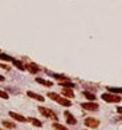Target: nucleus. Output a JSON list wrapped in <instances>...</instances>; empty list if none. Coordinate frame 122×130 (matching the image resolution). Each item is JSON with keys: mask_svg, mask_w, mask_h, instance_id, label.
Instances as JSON below:
<instances>
[{"mask_svg": "<svg viewBox=\"0 0 122 130\" xmlns=\"http://www.w3.org/2000/svg\"><path fill=\"white\" fill-rule=\"evenodd\" d=\"M81 108L82 109H85V110H88V111H96V110H98V104L97 102H84V104H81Z\"/></svg>", "mask_w": 122, "mask_h": 130, "instance_id": "obj_4", "label": "nucleus"}, {"mask_svg": "<svg viewBox=\"0 0 122 130\" xmlns=\"http://www.w3.org/2000/svg\"><path fill=\"white\" fill-rule=\"evenodd\" d=\"M63 85H64V88H74V84L69 82V81H64Z\"/></svg>", "mask_w": 122, "mask_h": 130, "instance_id": "obj_19", "label": "nucleus"}, {"mask_svg": "<svg viewBox=\"0 0 122 130\" xmlns=\"http://www.w3.org/2000/svg\"><path fill=\"white\" fill-rule=\"evenodd\" d=\"M0 97H2V98H4V100H8V93L7 92H3V90H0Z\"/></svg>", "mask_w": 122, "mask_h": 130, "instance_id": "obj_20", "label": "nucleus"}, {"mask_svg": "<svg viewBox=\"0 0 122 130\" xmlns=\"http://www.w3.org/2000/svg\"><path fill=\"white\" fill-rule=\"evenodd\" d=\"M28 71L31 73H36V72H39V68H37L35 64H31V65H28Z\"/></svg>", "mask_w": 122, "mask_h": 130, "instance_id": "obj_12", "label": "nucleus"}, {"mask_svg": "<svg viewBox=\"0 0 122 130\" xmlns=\"http://www.w3.org/2000/svg\"><path fill=\"white\" fill-rule=\"evenodd\" d=\"M117 111H118L119 114H122V106H119V108H117Z\"/></svg>", "mask_w": 122, "mask_h": 130, "instance_id": "obj_21", "label": "nucleus"}, {"mask_svg": "<svg viewBox=\"0 0 122 130\" xmlns=\"http://www.w3.org/2000/svg\"><path fill=\"white\" fill-rule=\"evenodd\" d=\"M9 117H12L13 119H16V121H19V122H27V119H25V117H23V115H20V114H17V113H15V111H9Z\"/></svg>", "mask_w": 122, "mask_h": 130, "instance_id": "obj_6", "label": "nucleus"}, {"mask_svg": "<svg viewBox=\"0 0 122 130\" xmlns=\"http://www.w3.org/2000/svg\"><path fill=\"white\" fill-rule=\"evenodd\" d=\"M12 62H13V65H15V67H17L19 69H20V71H24V69H25V68H24V65H23L20 61H17V60H13Z\"/></svg>", "mask_w": 122, "mask_h": 130, "instance_id": "obj_13", "label": "nucleus"}, {"mask_svg": "<svg viewBox=\"0 0 122 130\" xmlns=\"http://www.w3.org/2000/svg\"><path fill=\"white\" fill-rule=\"evenodd\" d=\"M102 100L106 101V102H119L122 98H121V96H118V94H113V93H104V94H102Z\"/></svg>", "mask_w": 122, "mask_h": 130, "instance_id": "obj_2", "label": "nucleus"}, {"mask_svg": "<svg viewBox=\"0 0 122 130\" xmlns=\"http://www.w3.org/2000/svg\"><path fill=\"white\" fill-rule=\"evenodd\" d=\"M48 97H49V98H52L53 101H56L57 104L63 105V106H70V105H72V102H70L69 100L64 98V97H61L58 94H56V93H52V92L48 93Z\"/></svg>", "mask_w": 122, "mask_h": 130, "instance_id": "obj_1", "label": "nucleus"}, {"mask_svg": "<svg viewBox=\"0 0 122 130\" xmlns=\"http://www.w3.org/2000/svg\"><path fill=\"white\" fill-rule=\"evenodd\" d=\"M109 89L110 93H113V94H115V93H122V88H107Z\"/></svg>", "mask_w": 122, "mask_h": 130, "instance_id": "obj_16", "label": "nucleus"}, {"mask_svg": "<svg viewBox=\"0 0 122 130\" xmlns=\"http://www.w3.org/2000/svg\"><path fill=\"white\" fill-rule=\"evenodd\" d=\"M3 125L6 127H8V129H13V127H15V123H13V122H8V121H3Z\"/></svg>", "mask_w": 122, "mask_h": 130, "instance_id": "obj_17", "label": "nucleus"}, {"mask_svg": "<svg viewBox=\"0 0 122 130\" xmlns=\"http://www.w3.org/2000/svg\"><path fill=\"white\" fill-rule=\"evenodd\" d=\"M4 80H6V78H4V77L2 76V74H0V81H4Z\"/></svg>", "mask_w": 122, "mask_h": 130, "instance_id": "obj_22", "label": "nucleus"}, {"mask_svg": "<svg viewBox=\"0 0 122 130\" xmlns=\"http://www.w3.org/2000/svg\"><path fill=\"white\" fill-rule=\"evenodd\" d=\"M63 94L65 97H69V98H73V97H74V93L70 89H68V88H64V89H63Z\"/></svg>", "mask_w": 122, "mask_h": 130, "instance_id": "obj_9", "label": "nucleus"}, {"mask_svg": "<svg viewBox=\"0 0 122 130\" xmlns=\"http://www.w3.org/2000/svg\"><path fill=\"white\" fill-rule=\"evenodd\" d=\"M0 60H4V61H13L12 57H9L8 54H4V53H0Z\"/></svg>", "mask_w": 122, "mask_h": 130, "instance_id": "obj_14", "label": "nucleus"}, {"mask_svg": "<svg viewBox=\"0 0 122 130\" xmlns=\"http://www.w3.org/2000/svg\"><path fill=\"white\" fill-rule=\"evenodd\" d=\"M53 129L54 130H68L65 126H63V125H60V123H53Z\"/></svg>", "mask_w": 122, "mask_h": 130, "instance_id": "obj_18", "label": "nucleus"}, {"mask_svg": "<svg viewBox=\"0 0 122 130\" xmlns=\"http://www.w3.org/2000/svg\"><path fill=\"white\" fill-rule=\"evenodd\" d=\"M36 81L39 82V84H43V85H45V86H52L53 84L50 82V81H46V80H43V78H36Z\"/></svg>", "mask_w": 122, "mask_h": 130, "instance_id": "obj_10", "label": "nucleus"}, {"mask_svg": "<svg viewBox=\"0 0 122 130\" xmlns=\"http://www.w3.org/2000/svg\"><path fill=\"white\" fill-rule=\"evenodd\" d=\"M39 111L43 115H45V117H48L50 119H54V121H57V115H56L53 113V110H50V109H46V108H43V106H40L39 108Z\"/></svg>", "mask_w": 122, "mask_h": 130, "instance_id": "obj_3", "label": "nucleus"}, {"mask_svg": "<svg viewBox=\"0 0 122 130\" xmlns=\"http://www.w3.org/2000/svg\"><path fill=\"white\" fill-rule=\"evenodd\" d=\"M98 125H100V121L96 119V118L89 117L85 119V126H88V127H97Z\"/></svg>", "mask_w": 122, "mask_h": 130, "instance_id": "obj_5", "label": "nucleus"}, {"mask_svg": "<svg viewBox=\"0 0 122 130\" xmlns=\"http://www.w3.org/2000/svg\"><path fill=\"white\" fill-rule=\"evenodd\" d=\"M64 114H65V117H67V121H68V123H69V125H76V122H77L76 118H74L73 115L69 113V111H65Z\"/></svg>", "mask_w": 122, "mask_h": 130, "instance_id": "obj_8", "label": "nucleus"}, {"mask_svg": "<svg viewBox=\"0 0 122 130\" xmlns=\"http://www.w3.org/2000/svg\"><path fill=\"white\" fill-rule=\"evenodd\" d=\"M29 121L35 125V126H37V127H41V126H43V122L39 121V119H36V118H29Z\"/></svg>", "mask_w": 122, "mask_h": 130, "instance_id": "obj_11", "label": "nucleus"}, {"mask_svg": "<svg viewBox=\"0 0 122 130\" xmlns=\"http://www.w3.org/2000/svg\"><path fill=\"white\" fill-rule=\"evenodd\" d=\"M84 94H85L86 98H88V100H90L92 102L96 100V96H94V94H92V93H89V92H84Z\"/></svg>", "mask_w": 122, "mask_h": 130, "instance_id": "obj_15", "label": "nucleus"}, {"mask_svg": "<svg viewBox=\"0 0 122 130\" xmlns=\"http://www.w3.org/2000/svg\"><path fill=\"white\" fill-rule=\"evenodd\" d=\"M27 94H28V97H31V98H33V100H36V101H40V102H43V101H44V97H43V96H40V94H37V93L28 92Z\"/></svg>", "mask_w": 122, "mask_h": 130, "instance_id": "obj_7", "label": "nucleus"}]
</instances>
